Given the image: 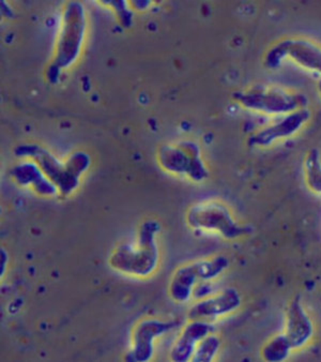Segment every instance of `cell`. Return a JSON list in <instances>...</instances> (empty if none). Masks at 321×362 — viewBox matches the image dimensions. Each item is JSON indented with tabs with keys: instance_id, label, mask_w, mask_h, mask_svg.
Returning a JSON list of instances; mask_svg holds the SVG:
<instances>
[{
	"instance_id": "6da1fadb",
	"label": "cell",
	"mask_w": 321,
	"mask_h": 362,
	"mask_svg": "<svg viewBox=\"0 0 321 362\" xmlns=\"http://www.w3.org/2000/svg\"><path fill=\"white\" fill-rule=\"evenodd\" d=\"M233 98L247 111L274 117L288 115L308 105L304 93L274 85H256L238 91Z\"/></svg>"
},
{
	"instance_id": "7a4b0ae2",
	"label": "cell",
	"mask_w": 321,
	"mask_h": 362,
	"mask_svg": "<svg viewBox=\"0 0 321 362\" xmlns=\"http://www.w3.org/2000/svg\"><path fill=\"white\" fill-rule=\"evenodd\" d=\"M16 153L18 157L31 158L62 195L70 194L76 189L79 177L91 164V158L86 153H74L64 163L37 145H22Z\"/></svg>"
},
{
	"instance_id": "3957f363",
	"label": "cell",
	"mask_w": 321,
	"mask_h": 362,
	"mask_svg": "<svg viewBox=\"0 0 321 362\" xmlns=\"http://www.w3.org/2000/svg\"><path fill=\"white\" fill-rule=\"evenodd\" d=\"M158 230V222L153 220L145 222L139 230L136 245L118 247L110 257V266L130 276H150L158 267L160 257L156 241Z\"/></svg>"
},
{
	"instance_id": "277c9868",
	"label": "cell",
	"mask_w": 321,
	"mask_h": 362,
	"mask_svg": "<svg viewBox=\"0 0 321 362\" xmlns=\"http://www.w3.org/2000/svg\"><path fill=\"white\" fill-rule=\"evenodd\" d=\"M86 30V16L82 4L66 5L62 29L56 47L55 57L49 66V80L56 82L62 69L68 68L78 56Z\"/></svg>"
},
{
	"instance_id": "5b68a950",
	"label": "cell",
	"mask_w": 321,
	"mask_h": 362,
	"mask_svg": "<svg viewBox=\"0 0 321 362\" xmlns=\"http://www.w3.org/2000/svg\"><path fill=\"white\" fill-rule=\"evenodd\" d=\"M286 60L321 76V45L310 39L286 37L276 41L267 49L262 64L269 70H275Z\"/></svg>"
},
{
	"instance_id": "8992f818",
	"label": "cell",
	"mask_w": 321,
	"mask_h": 362,
	"mask_svg": "<svg viewBox=\"0 0 321 362\" xmlns=\"http://www.w3.org/2000/svg\"><path fill=\"white\" fill-rule=\"evenodd\" d=\"M187 222L194 228L218 233L228 240L243 238L251 233L247 226L235 221L229 208L218 201L194 205L187 214Z\"/></svg>"
},
{
	"instance_id": "52a82bcc",
	"label": "cell",
	"mask_w": 321,
	"mask_h": 362,
	"mask_svg": "<svg viewBox=\"0 0 321 362\" xmlns=\"http://www.w3.org/2000/svg\"><path fill=\"white\" fill-rule=\"evenodd\" d=\"M228 259L220 255L179 268L170 283V296L177 303H187L191 298L194 286L198 284V281L206 282L218 278L228 268Z\"/></svg>"
},
{
	"instance_id": "ba28073f",
	"label": "cell",
	"mask_w": 321,
	"mask_h": 362,
	"mask_svg": "<svg viewBox=\"0 0 321 362\" xmlns=\"http://www.w3.org/2000/svg\"><path fill=\"white\" fill-rule=\"evenodd\" d=\"M158 161L166 170L187 175L197 182L205 180L209 175L199 147L191 141L163 147L158 153Z\"/></svg>"
},
{
	"instance_id": "9c48e42d",
	"label": "cell",
	"mask_w": 321,
	"mask_h": 362,
	"mask_svg": "<svg viewBox=\"0 0 321 362\" xmlns=\"http://www.w3.org/2000/svg\"><path fill=\"white\" fill-rule=\"evenodd\" d=\"M310 118L312 113L308 107L301 108L260 129L250 136L247 144L253 148H268L279 141L295 136L308 124Z\"/></svg>"
},
{
	"instance_id": "30bf717a",
	"label": "cell",
	"mask_w": 321,
	"mask_h": 362,
	"mask_svg": "<svg viewBox=\"0 0 321 362\" xmlns=\"http://www.w3.org/2000/svg\"><path fill=\"white\" fill-rule=\"evenodd\" d=\"M175 326V322H162L156 320L139 322L133 332L132 349L126 356L127 361H148L153 354V342L156 338L170 332Z\"/></svg>"
},
{
	"instance_id": "8fae6325",
	"label": "cell",
	"mask_w": 321,
	"mask_h": 362,
	"mask_svg": "<svg viewBox=\"0 0 321 362\" xmlns=\"http://www.w3.org/2000/svg\"><path fill=\"white\" fill-rule=\"evenodd\" d=\"M314 322L306 311L301 299L295 297L286 308L285 332L293 351L305 347L314 337Z\"/></svg>"
},
{
	"instance_id": "7c38bea8",
	"label": "cell",
	"mask_w": 321,
	"mask_h": 362,
	"mask_svg": "<svg viewBox=\"0 0 321 362\" xmlns=\"http://www.w3.org/2000/svg\"><path fill=\"white\" fill-rule=\"evenodd\" d=\"M241 303L243 298L237 289L229 287L195 303L189 310V317L191 320H216L237 311Z\"/></svg>"
},
{
	"instance_id": "4fadbf2b",
	"label": "cell",
	"mask_w": 321,
	"mask_h": 362,
	"mask_svg": "<svg viewBox=\"0 0 321 362\" xmlns=\"http://www.w3.org/2000/svg\"><path fill=\"white\" fill-rule=\"evenodd\" d=\"M212 326L206 320H192L173 347L170 357L174 361L185 362L192 359L198 343L211 334Z\"/></svg>"
},
{
	"instance_id": "5bb4252c",
	"label": "cell",
	"mask_w": 321,
	"mask_h": 362,
	"mask_svg": "<svg viewBox=\"0 0 321 362\" xmlns=\"http://www.w3.org/2000/svg\"><path fill=\"white\" fill-rule=\"evenodd\" d=\"M12 176L21 185H31L37 193L53 195L58 189L45 177L37 164L25 163L12 170Z\"/></svg>"
},
{
	"instance_id": "9a60e30c",
	"label": "cell",
	"mask_w": 321,
	"mask_h": 362,
	"mask_svg": "<svg viewBox=\"0 0 321 362\" xmlns=\"http://www.w3.org/2000/svg\"><path fill=\"white\" fill-rule=\"evenodd\" d=\"M303 179L306 188L321 197V156L317 149H310L304 158Z\"/></svg>"
},
{
	"instance_id": "2e32d148",
	"label": "cell",
	"mask_w": 321,
	"mask_h": 362,
	"mask_svg": "<svg viewBox=\"0 0 321 362\" xmlns=\"http://www.w3.org/2000/svg\"><path fill=\"white\" fill-rule=\"evenodd\" d=\"M293 351L286 334H281L269 339L260 349L262 360L267 362H283L288 359Z\"/></svg>"
},
{
	"instance_id": "e0dca14e",
	"label": "cell",
	"mask_w": 321,
	"mask_h": 362,
	"mask_svg": "<svg viewBox=\"0 0 321 362\" xmlns=\"http://www.w3.org/2000/svg\"><path fill=\"white\" fill-rule=\"evenodd\" d=\"M221 341L214 334H208L198 343L194 351L192 360L195 362H210L214 359L218 349H220Z\"/></svg>"
},
{
	"instance_id": "ac0fdd59",
	"label": "cell",
	"mask_w": 321,
	"mask_h": 362,
	"mask_svg": "<svg viewBox=\"0 0 321 362\" xmlns=\"http://www.w3.org/2000/svg\"><path fill=\"white\" fill-rule=\"evenodd\" d=\"M317 91H318L319 97H320L321 99V78L318 81V83H317Z\"/></svg>"
}]
</instances>
